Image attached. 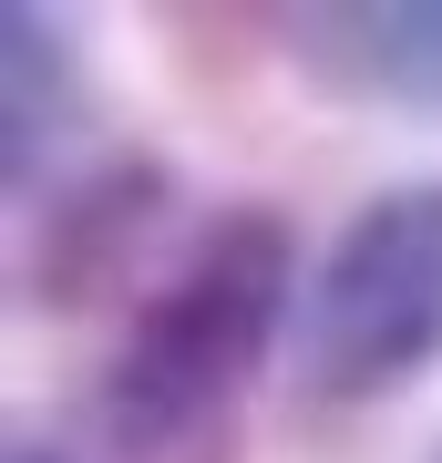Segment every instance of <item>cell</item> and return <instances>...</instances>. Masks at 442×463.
Returning <instances> with one entry per match:
<instances>
[{"label":"cell","mask_w":442,"mask_h":463,"mask_svg":"<svg viewBox=\"0 0 442 463\" xmlns=\"http://www.w3.org/2000/svg\"><path fill=\"white\" fill-rule=\"evenodd\" d=\"M298 309V237L278 206H227L124 319L62 463H227V412Z\"/></svg>","instance_id":"1"},{"label":"cell","mask_w":442,"mask_h":463,"mask_svg":"<svg viewBox=\"0 0 442 463\" xmlns=\"http://www.w3.org/2000/svg\"><path fill=\"white\" fill-rule=\"evenodd\" d=\"M442 361V175L391 185L329 237L298 298V392L319 412L411 392Z\"/></svg>","instance_id":"2"},{"label":"cell","mask_w":442,"mask_h":463,"mask_svg":"<svg viewBox=\"0 0 442 463\" xmlns=\"http://www.w3.org/2000/svg\"><path fill=\"white\" fill-rule=\"evenodd\" d=\"M165 206H175V175L165 165H103L52 196V227H42V268H32V298L42 309H93L103 288L134 279V258L155 248Z\"/></svg>","instance_id":"3"},{"label":"cell","mask_w":442,"mask_h":463,"mask_svg":"<svg viewBox=\"0 0 442 463\" xmlns=\"http://www.w3.org/2000/svg\"><path fill=\"white\" fill-rule=\"evenodd\" d=\"M288 52L340 93L401 103V114H442V0H340V11H298Z\"/></svg>","instance_id":"4"},{"label":"cell","mask_w":442,"mask_h":463,"mask_svg":"<svg viewBox=\"0 0 442 463\" xmlns=\"http://www.w3.org/2000/svg\"><path fill=\"white\" fill-rule=\"evenodd\" d=\"M0 175L32 196L42 165L82 134V62L42 11H0Z\"/></svg>","instance_id":"5"},{"label":"cell","mask_w":442,"mask_h":463,"mask_svg":"<svg viewBox=\"0 0 442 463\" xmlns=\"http://www.w3.org/2000/svg\"><path fill=\"white\" fill-rule=\"evenodd\" d=\"M432 463H442V453H432Z\"/></svg>","instance_id":"6"}]
</instances>
